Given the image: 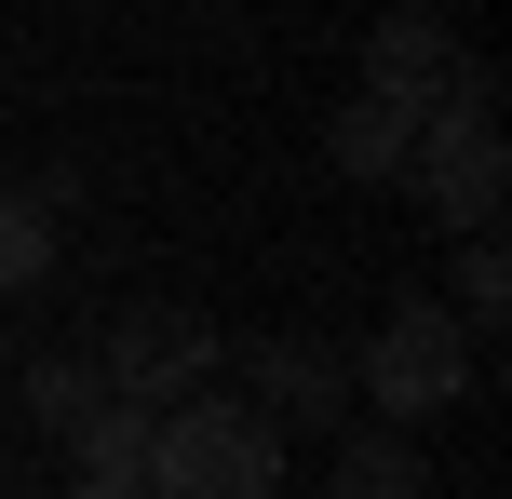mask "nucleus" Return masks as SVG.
I'll return each mask as SVG.
<instances>
[{
	"label": "nucleus",
	"instance_id": "1",
	"mask_svg": "<svg viewBox=\"0 0 512 499\" xmlns=\"http://www.w3.org/2000/svg\"><path fill=\"white\" fill-rule=\"evenodd\" d=\"M149 499H283V419L230 378L176 392L149 419Z\"/></svg>",
	"mask_w": 512,
	"mask_h": 499
},
{
	"label": "nucleus",
	"instance_id": "2",
	"mask_svg": "<svg viewBox=\"0 0 512 499\" xmlns=\"http://www.w3.org/2000/svg\"><path fill=\"white\" fill-rule=\"evenodd\" d=\"M405 189L432 230H486L499 216V189H512V149H499V68L486 54H459V81H445L432 108H418V135H405Z\"/></svg>",
	"mask_w": 512,
	"mask_h": 499
},
{
	"label": "nucleus",
	"instance_id": "3",
	"mask_svg": "<svg viewBox=\"0 0 512 499\" xmlns=\"http://www.w3.org/2000/svg\"><path fill=\"white\" fill-rule=\"evenodd\" d=\"M472 351H486V338H472V324L445 311V297H405V311H391L378 338L351 351V392L378 405L391 432H418V419H445V405L472 392Z\"/></svg>",
	"mask_w": 512,
	"mask_h": 499
},
{
	"label": "nucleus",
	"instance_id": "4",
	"mask_svg": "<svg viewBox=\"0 0 512 499\" xmlns=\"http://www.w3.org/2000/svg\"><path fill=\"white\" fill-rule=\"evenodd\" d=\"M95 378L122 405H176V392H203V378H230V338H216L203 311H176V297H135V311H108V338H95Z\"/></svg>",
	"mask_w": 512,
	"mask_h": 499
},
{
	"label": "nucleus",
	"instance_id": "5",
	"mask_svg": "<svg viewBox=\"0 0 512 499\" xmlns=\"http://www.w3.org/2000/svg\"><path fill=\"white\" fill-rule=\"evenodd\" d=\"M230 378L270 405L283 432H310V419L337 432V405H351V351H324V338H243V351H230Z\"/></svg>",
	"mask_w": 512,
	"mask_h": 499
},
{
	"label": "nucleus",
	"instance_id": "6",
	"mask_svg": "<svg viewBox=\"0 0 512 499\" xmlns=\"http://www.w3.org/2000/svg\"><path fill=\"white\" fill-rule=\"evenodd\" d=\"M445 81H459V41H445V14H432V0L378 14V41H364V95H391V108L418 122V108H432Z\"/></svg>",
	"mask_w": 512,
	"mask_h": 499
},
{
	"label": "nucleus",
	"instance_id": "7",
	"mask_svg": "<svg viewBox=\"0 0 512 499\" xmlns=\"http://www.w3.org/2000/svg\"><path fill=\"white\" fill-rule=\"evenodd\" d=\"M68 499H149V405L108 392L95 419L68 432Z\"/></svg>",
	"mask_w": 512,
	"mask_h": 499
},
{
	"label": "nucleus",
	"instance_id": "8",
	"mask_svg": "<svg viewBox=\"0 0 512 499\" xmlns=\"http://www.w3.org/2000/svg\"><path fill=\"white\" fill-rule=\"evenodd\" d=\"M324 499H432V459H418V432H391V419L337 432V446H324Z\"/></svg>",
	"mask_w": 512,
	"mask_h": 499
},
{
	"label": "nucleus",
	"instance_id": "9",
	"mask_svg": "<svg viewBox=\"0 0 512 499\" xmlns=\"http://www.w3.org/2000/svg\"><path fill=\"white\" fill-rule=\"evenodd\" d=\"M405 108H391V95H351V108H337V122H324V162H337V176H351V189H391V176H405Z\"/></svg>",
	"mask_w": 512,
	"mask_h": 499
},
{
	"label": "nucleus",
	"instance_id": "10",
	"mask_svg": "<svg viewBox=\"0 0 512 499\" xmlns=\"http://www.w3.org/2000/svg\"><path fill=\"white\" fill-rule=\"evenodd\" d=\"M14 392H27V419H41L54 446H68V432H81V419L108 405V378H95V351H41V365H27Z\"/></svg>",
	"mask_w": 512,
	"mask_h": 499
},
{
	"label": "nucleus",
	"instance_id": "11",
	"mask_svg": "<svg viewBox=\"0 0 512 499\" xmlns=\"http://www.w3.org/2000/svg\"><path fill=\"white\" fill-rule=\"evenodd\" d=\"M41 284H54V203L0 189V297H41Z\"/></svg>",
	"mask_w": 512,
	"mask_h": 499
},
{
	"label": "nucleus",
	"instance_id": "12",
	"mask_svg": "<svg viewBox=\"0 0 512 499\" xmlns=\"http://www.w3.org/2000/svg\"><path fill=\"white\" fill-rule=\"evenodd\" d=\"M445 243H459V284H445V311H459L472 338H486V324L512 311V257H499V216H486V230H445Z\"/></svg>",
	"mask_w": 512,
	"mask_h": 499
}]
</instances>
